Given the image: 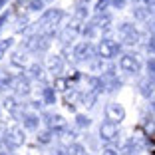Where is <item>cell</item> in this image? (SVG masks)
<instances>
[{
    "mask_svg": "<svg viewBox=\"0 0 155 155\" xmlns=\"http://www.w3.org/2000/svg\"><path fill=\"white\" fill-rule=\"evenodd\" d=\"M64 16V12L58 8H52L48 10V12H44V16L40 18V22H38V26H40V30H44V36H52V32H54V26L60 22V18Z\"/></svg>",
    "mask_w": 155,
    "mask_h": 155,
    "instance_id": "cell-1",
    "label": "cell"
},
{
    "mask_svg": "<svg viewBox=\"0 0 155 155\" xmlns=\"http://www.w3.org/2000/svg\"><path fill=\"white\" fill-rule=\"evenodd\" d=\"M26 137H24V131L20 127H10L4 131V143L10 147V149H16V147L24 145Z\"/></svg>",
    "mask_w": 155,
    "mask_h": 155,
    "instance_id": "cell-2",
    "label": "cell"
},
{
    "mask_svg": "<svg viewBox=\"0 0 155 155\" xmlns=\"http://www.w3.org/2000/svg\"><path fill=\"white\" fill-rule=\"evenodd\" d=\"M117 133H119L117 123H114V121H104L100 125V137L105 143H114L115 137H117Z\"/></svg>",
    "mask_w": 155,
    "mask_h": 155,
    "instance_id": "cell-3",
    "label": "cell"
},
{
    "mask_svg": "<svg viewBox=\"0 0 155 155\" xmlns=\"http://www.w3.org/2000/svg\"><path fill=\"white\" fill-rule=\"evenodd\" d=\"M117 52H119V46L115 44V42H111V40H101L100 46H97V56H100L101 60L114 58Z\"/></svg>",
    "mask_w": 155,
    "mask_h": 155,
    "instance_id": "cell-4",
    "label": "cell"
},
{
    "mask_svg": "<svg viewBox=\"0 0 155 155\" xmlns=\"http://www.w3.org/2000/svg\"><path fill=\"white\" fill-rule=\"evenodd\" d=\"M80 22H82V20L74 18V22H70V26H66L64 30H62L60 40L64 42V44H70V42H74L78 38V34H80Z\"/></svg>",
    "mask_w": 155,
    "mask_h": 155,
    "instance_id": "cell-5",
    "label": "cell"
},
{
    "mask_svg": "<svg viewBox=\"0 0 155 155\" xmlns=\"http://www.w3.org/2000/svg\"><path fill=\"white\" fill-rule=\"evenodd\" d=\"M97 50H94L90 46V42H82V44H78L76 48H74V58L78 60V62H82V60H90L91 56L96 54Z\"/></svg>",
    "mask_w": 155,
    "mask_h": 155,
    "instance_id": "cell-6",
    "label": "cell"
},
{
    "mask_svg": "<svg viewBox=\"0 0 155 155\" xmlns=\"http://www.w3.org/2000/svg\"><path fill=\"white\" fill-rule=\"evenodd\" d=\"M119 68H121L123 72L135 74V72H139V62H137L135 56H131V54H123L121 58H119Z\"/></svg>",
    "mask_w": 155,
    "mask_h": 155,
    "instance_id": "cell-7",
    "label": "cell"
},
{
    "mask_svg": "<svg viewBox=\"0 0 155 155\" xmlns=\"http://www.w3.org/2000/svg\"><path fill=\"white\" fill-rule=\"evenodd\" d=\"M105 115H107L110 121L117 123V121H123V117H125V110H123L119 104H110V105H107V110H105Z\"/></svg>",
    "mask_w": 155,
    "mask_h": 155,
    "instance_id": "cell-8",
    "label": "cell"
},
{
    "mask_svg": "<svg viewBox=\"0 0 155 155\" xmlns=\"http://www.w3.org/2000/svg\"><path fill=\"white\" fill-rule=\"evenodd\" d=\"M46 119H48V127H50V131H64L66 129V121L62 115H46Z\"/></svg>",
    "mask_w": 155,
    "mask_h": 155,
    "instance_id": "cell-9",
    "label": "cell"
},
{
    "mask_svg": "<svg viewBox=\"0 0 155 155\" xmlns=\"http://www.w3.org/2000/svg\"><path fill=\"white\" fill-rule=\"evenodd\" d=\"M46 66H48V70H52V72H60V70L64 68V56H62V54H52V56H48Z\"/></svg>",
    "mask_w": 155,
    "mask_h": 155,
    "instance_id": "cell-10",
    "label": "cell"
},
{
    "mask_svg": "<svg viewBox=\"0 0 155 155\" xmlns=\"http://www.w3.org/2000/svg\"><path fill=\"white\" fill-rule=\"evenodd\" d=\"M12 87L16 90V94H20V96H28L30 94V82H28L26 78H14L12 82Z\"/></svg>",
    "mask_w": 155,
    "mask_h": 155,
    "instance_id": "cell-11",
    "label": "cell"
},
{
    "mask_svg": "<svg viewBox=\"0 0 155 155\" xmlns=\"http://www.w3.org/2000/svg\"><path fill=\"white\" fill-rule=\"evenodd\" d=\"M139 91H141L143 97H151V96H153V91H155V82L151 80L149 76L143 78L141 82H139Z\"/></svg>",
    "mask_w": 155,
    "mask_h": 155,
    "instance_id": "cell-12",
    "label": "cell"
},
{
    "mask_svg": "<svg viewBox=\"0 0 155 155\" xmlns=\"http://www.w3.org/2000/svg\"><path fill=\"white\" fill-rule=\"evenodd\" d=\"M149 8L147 6H141V4H135V8H133V16H135L137 20H147L149 18Z\"/></svg>",
    "mask_w": 155,
    "mask_h": 155,
    "instance_id": "cell-13",
    "label": "cell"
},
{
    "mask_svg": "<svg viewBox=\"0 0 155 155\" xmlns=\"http://www.w3.org/2000/svg\"><path fill=\"white\" fill-rule=\"evenodd\" d=\"M22 123H24L26 129H36L38 127V117L32 115V114H24L22 115Z\"/></svg>",
    "mask_w": 155,
    "mask_h": 155,
    "instance_id": "cell-14",
    "label": "cell"
},
{
    "mask_svg": "<svg viewBox=\"0 0 155 155\" xmlns=\"http://www.w3.org/2000/svg\"><path fill=\"white\" fill-rule=\"evenodd\" d=\"M90 24H91V26H96V28H105L107 24H110V16H107V14H97Z\"/></svg>",
    "mask_w": 155,
    "mask_h": 155,
    "instance_id": "cell-15",
    "label": "cell"
},
{
    "mask_svg": "<svg viewBox=\"0 0 155 155\" xmlns=\"http://www.w3.org/2000/svg\"><path fill=\"white\" fill-rule=\"evenodd\" d=\"M2 105H4V110L10 111V114H16V110H18V104H16V100H14V97H8V96L2 100Z\"/></svg>",
    "mask_w": 155,
    "mask_h": 155,
    "instance_id": "cell-16",
    "label": "cell"
},
{
    "mask_svg": "<svg viewBox=\"0 0 155 155\" xmlns=\"http://www.w3.org/2000/svg\"><path fill=\"white\" fill-rule=\"evenodd\" d=\"M141 38H143V36L135 30V32H131L129 36L123 38V44H127V46H135V44H139V42H141Z\"/></svg>",
    "mask_w": 155,
    "mask_h": 155,
    "instance_id": "cell-17",
    "label": "cell"
},
{
    "mask_svg": "<svg viewBox=\"0 0 155 155\" xmlns=\"http://www.w3.org/2000/svg\"><path fill=\"white\" fill-rule=\"evenodd\" d=\"M96 97H97L96 91H90V90H87V94H84V96H82L84 105H86V107H91V105L96 104Z\"/></svg>",
    "mask_w": 155,
    "mask_h": 155,
    "instance_id": "cell-18",
    "label": "cell"
},
{
    "mask_svg": "<svg viewBox=\"0 0 155 155\" xmlns=\"http://www.w3.org/2000/svg\"><path fill=\"white\" fill-rule=\"evenodd\" d=\"M42 97H44L46 104H54V101H56V90H52V87H44Z\"/></svg>",
    "mask_w": 155,
    "mask_h": 155,
    "instance_id": "cell-19",
    "label": "cell"
},
{
    "mask_svg": "<svg viewBox=\"0 0 155 155\" xmlns=\"http://www.w3.org/2000/svg\"><path fill=\"white\" fill-rule=\"evenodd\" d=\"M52 135H54V131H50V129H46V131H40V133H38V143H42V145L50 143V141H52Z\"/></svg>",
    "mask_w": 155,
    "mask_h": 155,
    "instance_id": "cell-20",
    "label": "cell"
},
{
    "mask_svg": "<svg viewBox=\"0 0 155 155\" xmlns=\"http://www.w3.org/2000/svg\"><path fill=\"white\" fill-rule=\"evenodd\" d=\"M28 74H30V78H36V80H40L42 74H44V70H42L40 64H32V66H30V70H28Z\"/></svg>",
    "mask_w": 155,
    "mask_h": 155,
    "instance_id": "cell-21",
    "label": "cell"
},
{
    "mask_svg": "<svg viewBox=\"0 0 155 155\" xmlns=\"http://www.w3.org/2000/svg\"><path fill=\"white\" fill-rule=\"evenodd\" d=\"M68 155H87V153H86V149H84V145H80V143H74V145H70Z\"/></svg>",
    "mask_w": 155,
    "mask_h": 155,
    "instance_id": "cell-22",
    "label": "cell"
},
{
    "mask_svg": "<svg viewBox=\"0 0 155 155\" xmlns=\"http://www.w3.org/2000/svg\"><path fill=\"white\" fill-rule=\"evenodd\" d=\"M54 87L60 91H68V80L66 78H56L54 80Z\"/></svg>",
    "mask_w": 155,
    "mask_h": 155,
    "instance_id": "cell-23",
    "label": "cell"
},
{
    "mask_svg": "<svg viewBox=\"0 0 155 155\" xmlns=\"http://www.w3.org/2000/svg\"><path fill=\"white\" fill-rule=\"evenodd\" d=\"M10 62H12L14 66H20V68H22V66H26V58H22V54H20V52H14Z\"/></svg>",
    "mask_w": 155,
    "mask_h": 155,
    "instance_id": "cell-24",
    "label": "cell"
},
{
    "mask_svg": "<svg viewBox=\"0 0 155 155\" xmlns=\"http://www.w3.org/2000/svg\"><path fill=\"white\" fill-rule=\"evenodd\" d=\"M12 46V38H6V40H2L0 42V60L4 58V54L8 52V48Z\"/></svg>",
    "mask_w": 155,
    "mask_h": 155,
    "instance_id": "cell-25",
    "label": "cell"
},
{
    "mask_svg": "<svg viewBox=\"0 0 155 155\" xmlns=\"http://www.w3.org/2000/svg\"><path fill=\"white\" fill-rule=\"evenodd\" d=\"M131 32H135V26H131V24H121V26H119V34H121V38L129 36Z\"/></svg>",
    "mask_w": 155,
    "mask_h": 155,
    "instance_id": "cell-26",
    "label": "cell"
},
{
    "mask_svg": "<svg viewBox=\"0 0 155 155\" xmlns=\"http://www.w3.org/2000/svg\"><path fill=\"white\" fill-rule=\"evenodd\" d=\"M76 139V131H72V129H64V137H62V143L64 145H68L70 141H74Z\"/></svg>",
    "mask_w": 155,
    "mask_h": 155,
    "instance_id": "cell-27",
    "label": "cell"
},
{
    "mask_svg": "<svg viewBox=\"0 0 155 155\" xmlns=\"http://www.w3.org/2000/svg\"><path fill=\"white\" fill-rule=\"evenodd\" d=\"M143 129H145L147 135H153V133H155V121H153V119H145V123H143Z\"/></svg>",
    "mask_w": 155,
    "mask_h": 155,
    "instance_id": "cell-28",
    "label": "cell"
},
{
    "mask_svg": "<svg viewBox=\"0 0 155 155\" xmlns=\"http://www.w3.org/2000/svg\"><path fill=\"white\" fill-rule=\"evenodd\" d=\"M76 123H78V125H80V127H90V119H87L86 117V115H82V114H78L76 115Z\"/></svg>",
    "mask_w": 155,
    "mask_h": 155,
    "instance_id": "cell-29",
    "label": "cell"
},
{
    "mask_svg": "<svg viewBox=\"0 0 155 155\" xmlns=\"http://www.w3.org/2000/svg\"><path fill=\"white\" fill-rule=\"evenodd\" d=\"M28 8L34 10V12H36V10H42L44 8V0H30V2H28Z\"/></svg>",
    "mask_w": 155,
    "mask_h": 155,
    "instance_id": "cell-30",
    "label": "cell"
},
{
    "mask_svg": "<svg viewBox=\"0 0 155 155\" xmlns=\"http://www.w3.org/2000/svg\"><path fill=\"white\" fill-rule=\"evenodd\" d=\"M147 72H149V78L155 82V58H151L149 62H147Z\"/></svg>",
    "mask_w": 155,
    "mask_h": 155,
    "instance_id": "cell-31",
    "label": "cell"
},
{
    "mask_svg": "<svg viewBox=\"0 0 155 155\" xmlns=\"http://www.w3.org/2000/svg\"><path fill=\"white\" fill-rule=\"evenodd\" d=\"M110 2H111V0H100V2L96 4V12L97 14H104V10L107 8V4H110Z\"/></svg>",
    "mask_w": 155,
    "mask_h": 155,
    "instance_id": "cell-32",
    "label": "cell"
},
{
    "mask_svg": "<svg viewBox=\"0 0 155 155\" xmlns=\"http://www.w3.org/2000/svg\"><path fill=\"white\" fill-rule=\"evenodd\" d=\"M147 50H149L151 54L155 56V38H151V40H149V44H147Z\"/></svg>",
    "mask_w": 155,
    "mask_h": 155,
    "instance_id": "cell-33",
    "label": "cell"
},
{
    "mask_svg": "<svg viewBox=\"0 0 155 155\" xmlns=\"http://www.w3.org/2000/svg\"><path fill=\"white\" fill-rule=\"evenodd\" d=\"M111 2H114L115 8H123V4H125V0H111Z\"/></svg>",
    "mask_w": 155,
    "mask_h": 155,
    "instance_id": "cell-34",
    "label": "cell"
},
{
    "mask_svg": "<svg viewBox=\"0 0 155 155\" xmlns=\"http://www.w3.org/2000/svg\"><path fill=\"white\" fill-rule=\"evenodd\" d=\"M52 155H68L66 153L64 149H62V147H60V149H56V151H52Z\"/></svg>",
    "mask_w": 155,
    "mask_h": 155,
    "instance_id": "cell-35",
    "label": "cell"
},
{
    "mask_svg": "<svg viewBox=\"0 0 155 155\" xmlns=\"http://www.w3.org/2000/svg\"><path fill=\"white\" fill-rule=\"evenodd\" d=\"M104 155H119V153H117L115 149H105V151H104Z\"/></svg>",
    "mask_w": 155,
    "mask_h": 155,
    "instance_id": "cell-36",
    "label": "cell"
},
{
    "mask_svg": "<svg viewBox=\"0 0 155 155\" xmlns=\"http://www.w3.org/2000/svg\"><path fill=\"white\" fill-rule=\"evenodd\" d=\"M4 4H6V0H0V8H2Z\"/></svg>",
    "mask_w": 155,
    "mask_h": 155,
    "instance_id": "cell-37",
    "label": "cell"
},
{
    "mask_svg": "<svg viewBox=\"0 0 155 155\" xmlns=\"http://www.w3.org/2000/svg\"><path fill=\"white\" fill-rule=\"evenodd\" d=\"M4 18H6V14H4V16H2V18H0V24H2V22H4Z\"/></svg>",
    "mask_w": 155,
    "mask_h": 155,
    "instance_id": "cell-38",
    "label": "cell"
},
{
    "mask_svg": "<svg viewBox=\"0 0 155 155\" xmlns=\"http://www.w3.org/2000/svg\"><path fill=\"white\" fill-rule=\"evenodd\" d=\"M2 143H4V139H0V147H2Z\"/></svg>",
    "mask_w": 155,
    "mask_h": 155,
    "instance_id": "cell-39",
    "label": "cell"
},
{
    "mask_svg": "<svg viewBox=\"0 0 155 155\" xmlns=\"http://www.w3.org/2000/svg\"><path fill=\"white\" fill-rule=\"evenodd\" d=\"M0 155H6V153H0Z\"/></svg>",
    "mask_w": 155,
    "mask_h": 155,
    "instance_id": "cell-40",
    "label": "cell"
}]
</instances>
